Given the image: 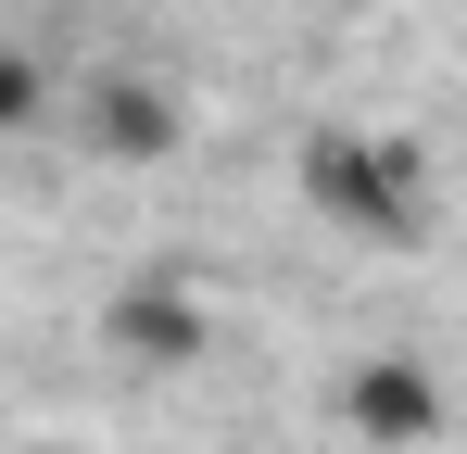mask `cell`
Returning <instances> with one entry per match:
<instances>
[{
    "instance_id": "6da1fadb",
    "label": "cell",
    "mask_w": 467,
    "mask_h": 454,
    "mask_svg": "<svg viewBox=\"0 0 467 454\" xmlns=\"http://www.w3.org/2000/svg\"><path fill=\"white\" fill-rule=\"evenodd\" d=\"M341 417H354L367 442H430V429H442V391H430V366H404V354H367L354 391H341Z\"/></svg>"
},
{
    "instance_id": "7a4b0ae2",
    "label": "cell",
    "mask_w": 467,
    "mask_h": 454,
    "mask_svg": "<svg viewBox=\"0 0 467 454\" xmlns=\"http://www.w3.org/2000/svg\"><path fill=\"white\" fill-rule=\"evenodd\" d=\"M88 139L114 151V164H164V151H177V101L140 88V76H101V88H88Z\"/></svg>"
},
{
    "instance_id": "3957f363",
    "label": "cell",
    "mask_w": 467,
    "mask_h": 454,
    "mask_svg": "<svg viewBox=\"0 0 467 454\" xmlns=\"http://www.w3.org/2000/svg\"><path fill=\"white\" fill-rule=\"evenodd\" d=\"M114 341H127V354H152V366H177V354L202 341V315H190L177 291H140V303H114Z\"/></svg>"
},
{
    "instance_id": "277c9868",
    "label": "cell",
    "mask_w": 467,
    "mask_h": 454,
    "mask_svg": "<svg viewBox=\"0 0 467 454\" xmlns=\"http://www.w3.org/2000/svg\"><path fill=\"white\" fill-rule=\"evenodd\" d=\"M316 190H328V202H354V190H367V164H354V151L328 139V151H316ZM379 190H391V202H404V151H391V164H379Z\"/></svg>"
}]
</instances>
